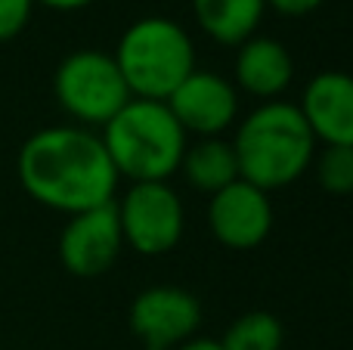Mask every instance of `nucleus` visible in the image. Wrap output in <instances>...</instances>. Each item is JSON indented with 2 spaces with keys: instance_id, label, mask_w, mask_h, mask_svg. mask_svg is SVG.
Here are the masks:
<instances>
[{
  "instance_id": "obj_1",
  "label": "nucleus",
  "mask_w": 353,
  "mask_h": 350,
  "mask_svg": "<svg viewBox=\"0 0 353 350\" xmlns=\"http://www.w3.org/2000/svg\"><path fill=\"white\" fill-rule=\"evenodd\" d=\"M16 174L37 205L68 217L115 202L121 180L99 134L78 124H56L31 134L19 149Z\"/></svg>"
},
{
  "instance_id": "obj_2",
  "label": "nucleus",
  "mask_w": 353,
  "mask_h": 350,
  "mask_svg": "<svg viewBox=\"0 0 353 350\" xmlns=\"http://www.w3.org/2000/svg\"><path fill=\"white\" fill-rule=\"evenodd\" d=\"M239 177L257 189L273 192L292 186L310 171L316 158V136L298 105L273 99L261 103L236 130Z\"/></svg>"
},
{
  "instance_id": "obj_3",
  "label": "nucleus",
  "mask_w": 353,
  "mask_h": 350,
  "mask_svg": "<svg viewBox=\"0 0 353 350\" xmlns=\"http://www.w3.org/2000/svg\"><path fill=\"white\" fill-rule=\"evenodd\" d=\"M99 140L118 177H128L130 183H168L180 171L186 152V130L165 103L152 99H130L109 124H103Z\"/></svg>"
},
{
  "instance_id": "obj_4",
  "label": "nucleus",
  "mask_w": 353,
  "mask_h": 350,
  "mask_svg": "<svg viewBox=\"0 0 353 350\" xmlns=\"http://www.w3.org/2000/svg\"><path fill=\"white\" fill-rule=\"evenodd\" d=\"M112 56L134 99L165 103L195 72L192 37L168 16H143L130 22Z\"/></svg>"
},
{
  "instance_id": "obj_5",
  "label": "nucleus",
  "mask_w": 353,
  "mask_h": 350,
  "mask_svg": "<svg viewBox=\"0 0 353 350\" xmlns=\"http://www.w3.org/2000/svg\"><path fill=\"white\" fill-rule=\"evenodd\" d=\"M53 93L59 109L78 121V127H103L134 99L115 56L103 50L68 53L53 74Z\"/></svg>"
},
{
  "instance_id": "obj_6",
  "label": "nucleus",
  "mask_w": 353,
  "mask_h": 350,
  "mask_svg": "<svg viewBox=\"0 0 353 350\" xmlns=\"http://www.w3.org/2000/svg\"><path fill=\"white\" fill-rule=\"evenodd\" d=\"M115 208L124 245H130L137 254L159 258L180 245L186 229V211L171 183L165 180L134 183Z\"/></svg>"
},
{
  "instance_id": "obj_7",
  "label": "nucleus",
  "mask_w": 353,
  "mask_h": 350,
  "mask_svg": "<svg viewBox=\"0 0 353 350\" xmlns=\"http://www.w3.org/2000/svg\"><path fill=\"white\" fill-rule=\"evenodd\" d=\"M128 326L146 350H174L195 338L201 326V304L180 285H152L134 298Z\"/></svg>"
},
{
  "instance_id": "obj_8",
  "label": "nucleus",
  "mask_w": 353,
  "mask_h": 350,
  "mask_svg": "<svg viewBox=\"0 0 353 350\" xmlns=\"http://www.w3.org/2000/svg\"><path fill=\"white\" fill-rule=\"evenodd\" d=\"M124 236L115 202L72 214L59 233V260L72 276L97 279L121 258Z\"/></svg>"
},
{
  "instance_id": "obj_9",
  "label": "nucleus",
  "mask_w": 353,
  "mask_h": 350,
  "mask_svg": "<svg viewBox=\"0 0 353 350\" xmlns=\"http://www.w3.org/2000/svg\"><path fill=\"white\" fill-rule=\"evenodd\" d=\"M208 227L220 245L232 251H251L267 242L273 229V202L270 192L239 177L236 183L214 192L208 202Z\"/></svg>"
},
{
  "instance_id": "obj_10",
  "label": "nucleus",
  "mask_w": 353,
  "mask_h": 350,
  "mask_svg": "<svg viewBox=\"0 0 353 350\" xmlns=\"http://www.w3.org/2000/svg\"><path fill=\"white\" fill-rule=\"evenodd\" d=\"M186 134L199 136H220L236 124L239 115V90L230 78L217 72H201L195 68L186 81L165 99Z\"/></svg>"
},
{
  "instance_id": "obj_11",
  "label": "nucleus",
  "mask_w": 353,
  "mask_h": 350,
  "mask_svg": "<svg viewBox=\"0 0 353 350\" xmlns=\"http://www.w3.org/2000/svg\"><path fill=\"white\" fill-rule=\"evenodd\" d=\"M307 127L323 146H353V74L319 72L298 103Z\"/></svg>"
},
{
  "instance_id": "obj_12",
  "label": "nucleus",
  "mask_w": 353,
  "mask_h": 350,
  "mask_svg": "<svg viewBox=\"0 0 353 350\" xmlns=\"http://www.w3.org/2000/svg\"><path fill=\"white\" fill-rule=\"evenodd\" d=\"M236 90L248 93V96L261 99V103H273L288 90L294 78V62L285 43L276 37L251 34L236 47Z\"/></svg>"
},
{
  "instance_id": "obj_13",
  "label": "nucleus",
  "mask_w": 353,
  "mask_h": 350,
  "mask_svg": "<svg viewBox=\"0 0 353 350\" xmlns=\"http://www.w3.org/2000/svg\"><path fill=\"white\" fill-rule=\"evenodd\" d=\"M192 12L211 41L239 47L251 34H257L267 0H192Z\"/></svg>"
},
{
  "instance_id": "obj_14",
  "label": "nucleus",
  "mask_w": 353,
  "mask_h": 350,
  "mask_svg": "<svg viewBox=\"0 0 353 350\" xmlns=\"http://www.w3.org/2000/svg\"><path fill=\"white\" fill-rule=\"evenodd\" d=\"M180 171H183V177L189 180L192 189L214 196V192H220L223 186L239 180L236 149H232V143L223 140V136H201L199 143L186 146Z\"/></svg>"
},
{
  "instance_id": "obj_15",
  "label": "nucleus",
  "mask_w": 353,
  "mask_h": 350,
  "mask_svg": "<svg viewBox=\"0 0 353 350\" xmlns=\"http://www.w3.org/2000/svg\"><path fill=\"white\" fill-rule=\"evenodd\" d=\"M285 329L279 316L270 310H248L239 320L230 322V329L220 338L223 350H282Z\"/></svg>"
},
{
  "instance_id": "obj_16",
  "label": "nucleus",
  "mask_w": 353,
  "mask_h": 350,
  "mask_svg": "<svg viewBox=\"0 0 353 350\" xmlns=\"http://www.w3.org/2000/svg\"><path fill=\"white\" fill-rule=\"evenodd\" d=\"M316 180L332 196L353 192V146H323L316 155Z\"/></svg>"
},
{
  "instance_id": "obj_17",
  "label": "nucleus",
  "mask_w": 353,
  "mask_h": 350,
  "mask_svg": "<svg viewBox=\"0 0 353 350\" xmlns=\"http://www.w3.org/2000/svg\"><path fill=\"white\" fill-rule=\"evenodd\" d=\"M31 10H34V0H0V43L22 34Z\"/></svg>"
},
{
  "instance_id": "obj_18",
  "label": "nucleus",
  "mask_w": 353,
  "mask_h": 350,
  "mask_svg": "<svg viewBox=\"0 0 353 350\" xmlns=\"http://www.w3.org/2000/svg\"><path fill=\"white\" fill-rule=\"evenodd\" d=\"M325 0H267V6H273L282 16H307V12L319 10Z\"/></svg>"
},
{
  "instance_id": "obj_19",
  "label": "nucleus",
  "mask_w": 353,
  "mask_h": 350,
  "mask_svg": "<svg viewBox=\"0 0 353 350\" xmlns=\"http://www.w3.org/2000/svg\"><path fill=\"white\" fill-rule=\"evenodd\" d=\"M34 3H43V6L59 10V12H72V10H84V6H90L93 0H34Z\"/></svg>"
},
{
  "instance_id": "obj_20",
  "label": "nucleus",
  "mask_w": 353,
  "mask_h": 350,
  "mask_svg": "<svg viewBox=\"0 0 353 350\" xmlns=\"http://www.w3.org/2000/svg\"><path fill=\"white\" fill-rule=\"evenodd\" d=\"M174 350H223V347H220V341H214V338H189Z\"/></svg>"
},
{
  "instance_id": "obj_21",
  "label": "nucleus",
  "mask_w": 353,
  "mask_h": 350,
  "mask_svg": "<svg viewBox=\"0 0 353 350\" xmlns=\"http://www.w3.org/2000/svg\"><path fill=\"white\" fill-rule=\"evenodd\" d=\"M350 298H353V273H350Z\"/></svg>"
}]
</instances>
